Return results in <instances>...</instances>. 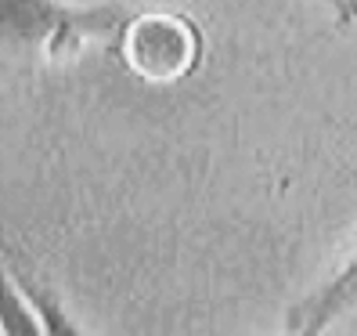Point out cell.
<instances>
[{
  "mask_svg": "<svg viewBox=\"0 0 357 336\" xmlns=\"http://www.w3.org/2000/svg\"><path fill=\"white\" fill-rule=\"evenodd\" d=\"M134 15L127 4L0 0V76L73 61L91 44L119 48Z\"/></svg>",
  "mask_w": 357,
  "mask_h": 336,
  "instance_id": "cell-1",
  "label": "cell"
},
{
  "mask_svg": "<svg viewBox=\"0 0 357 336\" xmlns=\"http://www.w3.org/2000/svg\"><path fill=\"white\" fill-rule=\"evenodd\" d=\"M123 61L152 83L188 76L202 58V36L188 15H134L119 40Z\"/></svg>",
  "mask_w": 357,
  "mask_h": 336,
  "instance_id": "cell-2",
  "label": "cell"
},
{
  "mask_svg": "<svg viewBox=\"0 0 357 336\" xmlns=\"http://www.w3.org/2000/svg\"><path fill=\"white\" fill-rule=\"evenodd\" d=\"M357 311V254L285 311V336H321L340 319Z\"/></svg>",
  "mask_w": 357,
  "mask_h": 336,
  "instance_id": "cell-3",
  "label": "cell"
},
{
  "mask_svg": "<svg viewBox=\"0 0 357 336\" xmlns=\"http://www.w3.org/2000/svg\"><path fill=\"white\" fill-rule=\"evenodd\" d=\"M8 271H11V279L18 282V289H22V297L29 300V307L36 311L40 326H44V336H87L83 326L69 314V307L61 304L58 293L40 282L29 268H8Z\"/></svg>",
  "mask_w": 357,
  "mask_h": 336,
  "instance_id": "cell-4",
  "label": "cell"
},
{
  "mask_svg": "<svg viewBox=\"0 0 357 336\" xmlns=\"http://www.w3.org/2000/svg\"><path fill=\"white\" fill-rule=\"evenodd\" d=\"M321 4L335 15V22H340V26L357 22V0H321Z\"/></svg>",
  "mask_w": 357,
  "mask_h": 336,
  "instance_id": "cell-5",
  "label": "cell"
}]
</instances>
